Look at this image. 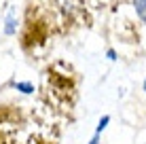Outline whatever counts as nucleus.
I'll use <instances>...</instances> for the list:
<instances>
[{"label":"nucleus","mask_w":146,"mask_h":144,"mask_svg":"<svg viewBox=\"0 0 146 144\" xmlns=\"http://www.w3.org/2000/svg\"><path fill=\"white\" fill-rule=\"evenodd\" d=\"M9 85H11V87H15L17 91L26 93V96H30V93H34V85H32L30 81H11Z\"/></svg>","instance_id":"f257e3e1"},{"label":"nucleus","mask_w":146,"mask_h":144,"mask_svg":"<svg viewBox=\"0 0 146 144\" xmlns=\"http://www.w3.org/2000/svg\"><path fill=\"white\" fill-rule=\"evenodd\" d=\"M15 32H17V17H15V13H9L7 21H4V34H7V36H13Z\"/></svg>","instance_id":"f03ea898"},{"label":"nucleus","mask_w":146,"mask_h":144,"mask_svg":"<svg viewBox=\"0 0 146 144\" xmlns=\"http://www.w3.org/2000/svg\"><path fill=\"white\" fill-rule=\"evenodd\" d=\"M133 9L138 13V17L146 21V0H133Z\"/></svg>","instance_id":"7ed1b4c3"},{"label":"nucleus","mask_w":146,"mask_h":144,"mask_svg":"<svg viewBox=\"0 0 146 144\" xmlns=\"http://www.w3.org/2000/svg\"><path fill=\"white\" fill-rule=\"evenodd\" d=\"M89 144H98V136H95V138H93V140H91V142H89Z\"/></svg>","instance_id":"20e7f679"},{"label":"nucleus","mask_w":146,"mask_h":144,"mask_svg":"<svg viewBox=\"0 0 146 144\" xmlns=\"http://www.w3.org/2000/svg\"><path fill=\"white\" fill-rule=\"evenodd\" d=\"M144 87H146V83H144Z\"/></svg>","instance_id":"39448f33"}]
</instances>
